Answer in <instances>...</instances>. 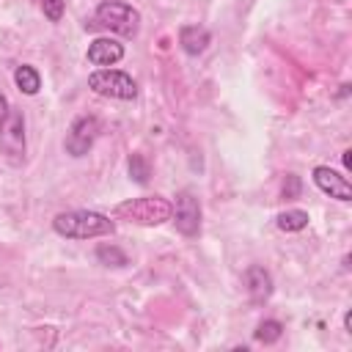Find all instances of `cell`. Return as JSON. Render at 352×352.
I'll return each mask as SVG.
<instances>
[{
	"instance_id": "obj_15",
	"label": "cell",
	"mask_w": 352,
	"mask_h": 352,
	"mask_svg": "<svg viewBox=\"0 0 352 352\" xmlns=\"http://www.w3.org/2000/svg\"><path fill=\"white\" fill-rule=\"evenodd\" d=\"M280 336H283V324L278 319H264L256 327V341H261V344H275V341H280Z\"/></svg>"
},
{
	"instance_id": "obj_19",
	"label": "cell",
	"mask_w": 352,
	"mask_h": 352,
	"mask_svg": "<svg viewBox=\"0 0 352 352\" xmlns=\"http://www.w3.org/2000/svg\"><path fill=\"white\" fill-rule=\"evenodd\" d=\"M341 160H344V168H346V170H349V168H352V151H349V148H346V151H344V154H341Z\"/></svg>"
},
{
	"instance_id": "obj_20",
	"label": "cell",
	"mask_w": 352,
	"mask_h": 352,
	"mask_svg": "<svg viewBox=\"0 0 352 352\" xmlns=\"http://www.w3.org/2000/svg\"><path fill=\"white\" fill-rule=\"evenodd\" d=\"M8 107H11V104H8V99H6L3 94H0V118H3L6 113H8Z\"/></svg>"
},
{
	"instance_id": "obj_6",
	"label": "cell",
	"mask_w": 352,
	"mask_h": 352,
	"mask_svg": "<svg viewBox=\"0 0 352 352\" xmlns=\"http://www.w3.org/2000/svg\"><path fill=\"white\" fill-rule=\"evenodd\" d=\"M170 217L184 236H198L201 234V201L195 198L192 190L176 192V204H170Z\"/></svg>"
},
{
	"instance_id": "obj_2",
	"label": "cell",
	"mask_w": 352,
	"mask_h": 352,
	"mask_svg": "<svg viewBox=\"0 0 352 352\" xmlns=\"http://www.w3.org/2000/svg\"><path fill=\"white\" fill-rule=\"evenodd\" d=\"M116 220H126L135 226H160L170 220V201L162 195H143V198H129L113 209Z\"/></svg>"
},
{
	"instance_id": "obj_14",
	"label": "cell",
	"mask_w": 352,
	"mask_h": 352,
	"mask_svg": "<svg viewBox=\"0 0 352 352\" xmlns=\"http://www.w3.org/2000/svg\"><path fill=\"white\" fill-rule=\"evenodd\" d=\"M96 261L104 264V267H126V253L118 250L116 245H99L96 248Z\"/></svg>"
},
{
	"instance_id": "obj_17",
	"label": "cell",
	"mask_w": 352,
	"mask_h": 352,
	"mask_svg": "<svg viewBox=\"0 0 352 352\" xmlns=\"http://www.w3.org/2000/svg\"><path fill=\"white\" fill-rule=\"evenodd\" d=\"M41 11H44V16L50 19V22H60V16H63V11H66V3L63 0H33Z\"/></svg>"
},
{
	"instance_id": "obj_10",
	"label": "cell",
	"mask_w": 352,
	"mask_h": 352,
	"mask_svg": "<svg viewBox=\"0 0 352 352\" xmlns=\"http://www.w3.org/2000/svg\"><path fill=\"white\" fill-rule=\"evenodd\" d=\"M124 58V47L116 38H94L88 44V63L94 66H113Z\"/></svg>"
},
{
	"instance_id": "obj_13",
	"label": "cell",
	"mask_w": 352,
	"mask_h": 352,
	"mask_svg": "<svg viewBox=\"0 0 352 352\" xmlns=\"http://www.w3.org/2000/svg\"><path fill=\"white\" fill-rule=\"evenodd\" d=\"M305 226H308V212H302V209H286L278 214L280 231H302Z\"/></svg>"
},
{
	"instance_id": "obj_18",
	"label": "cell",
	"mask_w": 352,
	"mask_h": 352,
	"mask_svg": "<svg viewBox=\"0 0 352 352\" xmlns=\"http://www.w3.org/2000/svg\"><path fill=\"white\" fill-rule=\"evenodd\" d=\"M300 190H302V182H300V176H294V173H286V179H283V187H280V195H283L286 201H292V198H297V195H300Z\"/></svg>"
},
{
	"instance_id": "obj_7",
	"label": "cell",
	"mask_w": 352,
	"mask_h": 352,
	"mask_svg": "<svg viewBox=\"0 0 352 352\" xmlns=\"http://www.w3.org/2000/svg\"><path fill=\"white\" fill-rule=\"evenodd\" d=\"M96 135H99V121H96L94 116H80V118H74L72 126H69V132H66V140H63L66 154H72V157L88 154V148L94 146Z\"/></svg>"
},
{
	"instance_id": "obj_11",
	"label": "cell",
	"mask_w": 352,
	"mask_h": 352,
	"mask_svg": "<svg viewBox=\"0 0 352 352\" xmlns=\"http://www.w3.org/2000/svg\"><path fill=\"white\" fill-rule=\"evenodd\" d=\"M209 38H212L209 30L201 28V25H184L179 30V44H182V50L187 55H201L209 47Z\"/></svg>"
},
{
	"instance_id": "obj_9",
	"label": "cell",
	"mask_w": 352,
	"mask_h": 352,
	"mask_svg": "<svg viewBox=\"0 0 352 352\" xmlns=\"http://www.w3.org/2000/svg\"><path fill=\"white\" fill-rule=\"evenodd\" d=\"M245 289H248L250 300H253L256 305H261V302H267L270 294H272V275H270L264 267L253 264V267L245 270Z\"/></svg>"
},
{
	"instance_id": "obj_12",
	"label": "cell",
	"mask_w": 352,
	"mask_h": 352,
	"mask_svg": "<svg viewBox=\"0 0 352 352\" xmlns=\"http://www.w3.org/2000/svg\"><path fill=\"white\" fill-rule=\"evenodd\" d=\"M14 82H16V88H19L22 94H28V96H36L38 88H41V77H38V72H36L33 66H28V63L16 66V72H14Z\"/></svg>"
},
{
	"instance_id": "obj_5",
	"label": "cell",
	"mask_w": 352,
	"mask_h": 352,
	"mask_svg": "<svg viewBox=\"0 0 352 352\" xmlns=\"http://www.w3.org/2000/svg\"><path fill=\"white\" fill-rule=\"evenodd\" d=\"M88 88L99 96H110V99H135L138 96V82L118 69H96L94 74H88Z\"/></svg>"
},
{
	"instance_id": "obj_16",
	"label": "cell",
	"mask_w": 352,
	"mask_h": 352,
	"mask_svg": "<svg viewBox=\"0 0 352 352\" xmlns=\"http://www.w3.org/2000/svg\"><path fill=\"white\" fill-rule=\"evenodd\" d=\"M129 176H132V182H138V184H148L151 165H148V160H146L143 154H132V157H129Z\"/></svg>"
},
{
	"instance_id": "obj_4",
	"label": "cell",
	"mask_w": 352,
	"mask_h": 352,
	"mask_svg": "<svg viewBox=\"0 0 352 352\" xmlns=\"http://www.w3.org/2000/svg\"><path fill=\"white\" fill-rule=\"evenodd\" d=\"M94 25L99 28H107L118 36H138L140 30V14L138 8H132L129 3H121V0H104L96 6V14H94Z\"/></svg>"
},
{
	"instance_id": "obj_21",
	"label": "cell",
	"mask_w": 352,
	"mask_h": 352,
	"mask_svg": "<svg viewBox=\"0 0 352 352\" xmlns=\"http://www.w3.org/2000/svg\"><path fill=\"white\" fill-rule=\"evenodd\" d=\"M344 327H346V333H352V311L344 314Z\"/></svg>"
},
{
	"instance_id": "obj_1",
	"label": "cell",
	"mask_w": 352,
	"mask_h": 352,
	"mask_svg": "<svg viewBox=\"0 0 352 352\" xmlns=\"http://www.w3.org/2000/svg\"><path fill=\"white\" fill-rule=\"evenodd\" d=\"M52 228L66 239H96V236H110L116 231V223L94 209H72L55 214Z\"/></svg>"
},
{
	"instance_id": "obj_3",
	"label": "cell",
	"mask_w": 352,
	"mask_h": 352,
	"mask_svg": "<svg viewBox=\"0 0 352 352\" xmlns=\"http://www.w3.org/2000/svg\"><path fill=\"white\" fill-rule=\"evenodd\" d=\"M0 154L14 168L25 162L28 143H25V116L19 107H8V113L0 118Z\"/></svg>"
},
{
	"instance_id": "obj_8",
	"label": "cell",
	"mask_w": 352,
	"mask_h": 352,
	"mask_svg": "<svg viewBox=\"0 0 352 352\" xmlns=\"http://www.w3.org/2000/svg\"><path fill=\"white\" fill-rule=\"evenodd\" d=\"M314 184L322 192H327L330 198H336V201H352V184H349V179L341 176L338 170L327 168V165H316L314 168Z\"/></svg>"
}]
</instances>
